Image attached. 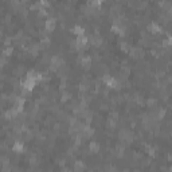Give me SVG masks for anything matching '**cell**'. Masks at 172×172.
<instances>
[{"mask_svg":"<svg viewBox=\"0 0 172 172\" xmlns=\"http://www.w3.org/2000/svg\"><path fill=\"white\" fill-rule=\"evenodd\" d=\"M79 63H81V66H82V69H85V70H89L91 67V56H81L79 59Z\"/></svg>","mask_w":172,"mask_h":172,"instance_id":"6da1fadb","label":"cell"},{"mask_svg":"<svg viewBox=\"0 0 172 172\" xmlns=\"http://www.w3.org/2000/svg\"><path fill=\"white\" fill-rule=\"evenodd\" d=\"M55 26H56V20L53 18L47 19V20L44 22V30L47 32H53L54 30H55Z\"/></svg>","mask_w":172,"mask_h":172,"instance_id":"7a4b0ae2","label":"cell"},{"mask_svg":"<svg viewBox=\"0 0 172 172\" xmlns=\"http://www.w3.org/2000/svg\"><path fill=\"white\" fill-rule=\"evenodd\" d=\"M89 42H90L93 46H97V47H99V46L104 43V39L99 36V34H94L93 36H89Z\"/></svg>","mask_w":172,"mask_h":172,"instance_id":"3957f363","label":"cell"},{"mask_svg":"<svg viewBox=\"0 0 172 172\" xmlns=\"http://www.w3.org/2000/svg\"><path fill=\"white\" fill-rule=\"evenodd\" d=\"M148 30H149L152 34H161V32H163V28H161L157 23H155V22H153V23H150L149 26H148Z\"/></svg>","mask_w":172,"mask_h":172,"instance_id":"277c9868","label":"cell"},{"mask_svg":"<svg viewBox=\"0 0 172 172\" xmlns=\"http://www.w3.org/2000/svg\"><path fill=\"white\" fill-rule=\"evenodd\" d=\"M23 149H24L23 142H22L20 140H16V141L13 142V145H12V150L15 153H22V152H23Z\"/></svg>","mask_w":172,"mask_h":172,"instance_id":"5b68a950","label":"cell"},{"mask_svg":"<svg viewBox=\"0 0 172 172\" xmlns=\"http://www.w3.org/2000/svg\"><path fill=\"white\" fill-rule=\"evenodd\" d=\"M144 55V51L141 48L136 47V48H130V56L132 58H141Z\"/></svg>","mask_w":172,"mask_h":172,"instance_id":"8992f818","label":"cell"},{"mask_svg":"<svg viewBox=\"0 0 172 172\" xmlns=\"http://www.w3.org/2000/svg\"><path fill=\"white\" fill-rule=\"evenodd\" d=\"M89 150H90L91 153H98L99 152V144L97 141H91L90 144H89Z\"/></svg>","mask_w":172,"mask_h":172,"instance_id":"52a82bcc","label":"cell"},{"mask_svg":"<svg viewBox=\"0 0 172 172\" xmlns=\"http://www.w3.org/2000/svg\"><path fill=\"white\" fill-rule=\"evenodd\" d=\"M71 32L73 34H75L77 35V36H79V35H85V28H83V27H81V26H75L74 28L71 30Z\"/></svg>","mask_w":172,"mask_h":172,"instance_id":"ba28073f","label":"cell"},{"mask_svg":"<svg viewBox=\"0 0 172 172\" xmlns=\"http://www.w3.org/2000/svg\"><path fill=\"white\" fill-rule=\"evenodd\" d=\"M85 168H86L85 164H83L81 160H78V161H75V163H74V169H75V171H83Z\"/></svg>","mask_w":172,"mask_h":172,"instance_id":"9c48e42d","label":"cell"},{"mask_svg":"<svg viewBox=\"0 0 172 172\" xmlns=\"http://www.w3.org/2000/svg\"><path fill=\"white\" fill-rule=\"evenodd\" d=\"M120 48L124 51V53H129V51H130V46H129V43H126V42H120Z\"/></svg>","mask_w":172,"mask_h":172,"instance_id":"30bf717a","label":"cell"},{"mask_svg":"<svg viewBox=\"0 0 172 172\" xmlns=\"http://www.w3.org/2000/svg\"><path fill=\"white\" fill-rule=\"evenodd\" d=\"M12 51H13V48L11 47V46H5L4 51H3V55H4V56H10L11 54H12Z\"/></svg>","mask_w":172,"mask_h":172,"instance_id":"8fae6325","label":"cell"},{"mask_svg":"<svg viewBox=\"0 0 172 172\" xmlns=\"http://www.w3.org/2000/svg\"><path fill=\"white\" fill-rule=\"evenodd\" d=\"M70 98H71V94H70V93H67V91H64V93L62 94V98H61V101H62V102H66L67 99H70Z\"/></svg>","mask_w":172,"mask_h":172,"instance_id":"7c38bea8","label":"cell"},{"mask_svg":"<svg viewBox=\"0 0 172 172\" xmlns=\"http://www.w3.org/2000/svg\"><path fill=\"white\" fill-rule=\"evenodd\" d=\"M156 104H157V101H156L155 98H149L147 101V105H148V106H150V108H156Z\"/></svg>","mask_w":172,"mask_h":172,"instance_id":"4fadbf2b","label":"cell"},{"mask_svg":"<svg viewBox=\"0 0 172 172\" xmlns=\"http://www.w3.org/2000/svg\"><path fill=\"white\" fill-rule=\"evenodd\" d=\"M97 1H99V3H104V0H97Z\"/></svg>","mask_w":172,"mask_h":172,"instance_id":"5bb4252c","label":"cell"},{"mask_svg":"<svg viewBox=\"0 0 172 172\" xmlns=\"http://www.w3.org/2000/svg\"><path fill=\"white\" fill-rule=\"evenodd\" d=\"M117 1H118V0H117Z\"/></svg>","mask_w":172,"mask_h":172,"instance_id":"9a60e30c","label":"cell"}]
</instances>
